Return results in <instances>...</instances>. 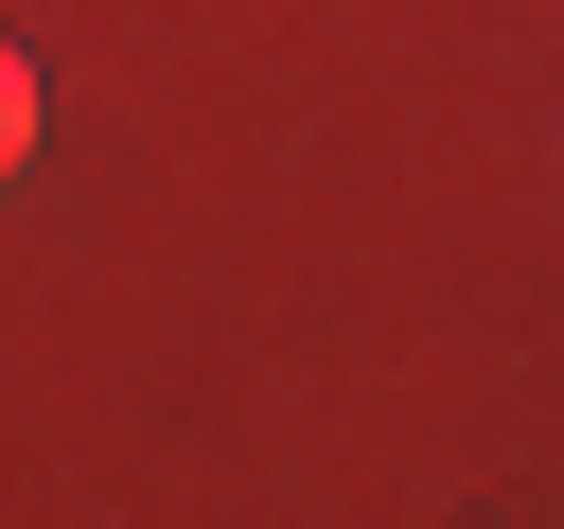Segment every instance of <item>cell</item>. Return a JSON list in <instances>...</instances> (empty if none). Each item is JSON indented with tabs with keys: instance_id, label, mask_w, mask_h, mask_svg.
I'll return each mask as SVG.
<instances>
[{
	"instance_id": "1",
	"label": "cell",
	"mask_w": 564,
	"mask_h": 529,
	"mask_svg": "<svg viewBox=\"0 0 564 529\" xmlns=\"http://www.w3.org/2000/svg\"><path fill=\"white\" fill-rule=\"evenodd\" d=\"M18 159H35V71L0 53V176H18Z\"/></svg>"
}]
</instances>
